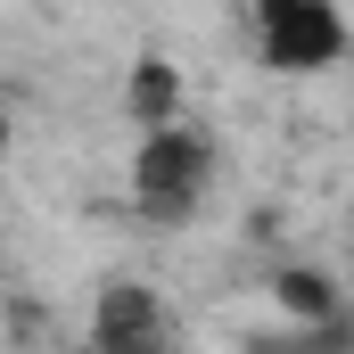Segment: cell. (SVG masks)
Segmentation results:
<instances>
[{"label": "cell", "instance_id": "obj_6", "mask_svg": "<svg viewBox=\"0 0 354 354\" xmlns=\"http://www.w3.org/2000/svg\"><path fill=\"white\" fill-rule=\"evenodd\" d=\"M248 354H354V322H330V330H256Z\"/></svg>", "mask_w": 354, "mask_h": 354}, {"label": "cell", "instance_id": "obj_8", "mask_svg": "<svg viewBox=\"0 0 354 354\" xmlns=\"http://www.w3.org/2000/svg\"><path fill=\"white\" fill-rule=\"evenodd\" d=\"M17 149V115H8V99H0V157Z\"/></svg>", "mask_w": 354, "mask_h": 354}, {"label": "cell", "instance_id": "obj_3", "mask_svg": "<svg viewBox=\"0 0 354 354\" xmlns=\"http://www.w3.org/2000/svg\"><path fill=\"white\" fill-rule=\"evenodd\" d=\"M248 25H256V58L272 75H330L354 41L330 0H256Z\"/></svg>", "mask_w": 354, "mask_h": 354}, {"label": "cell", "instance_id": "obj_5", "mask_svg": "<svg viewBox=\"0 0 354 354\" xmlns=\"http://www.w3.org/2000/svg\"><path fill=\"white\" fill-rule=\"evenodd\" d=\"M124 124L132 132H174V124H189V75H181V58H165V50H140L132 66H124Z\"/></svg>", "mask_w": 354, "mask_h": 354}, {"label": "cell", "instance_id": "obj_1", "mask_svg": "<svg viewBox=\"0 0 354 354\" xmlns=\"http://www.w3.org/2000/svg\"><path fill=\"white\" fill-rule=\"evenodd\" d=\"M223 174V149L206 124H174V132H140L132 157H124V189H132V214L140 223H189L206 206V189Z\"/></svg>", "mask_w": 354, "mask_h": 354}, {"label": "cell", "instance_id": "obj_2", "mask_svg": "<svg viewBox=\"0 0 354 354\" xmlns=\"http://www.w3.org/2000/svg\"><path fill=\"white\" fill-rule=\"evenodd\" d=\"M174 297L157 288V280H140V272H115V280H99V297H91V322H83V354H174Z\"/></svg>", "mask_w": 354, "mask_h": 354}, {"label": "cell", "instance_id": "obj_4", "mask_svg": "<svg viewBox=\"0 0 354 354\" xmlns=\"http://www.w3.org/2000/svg\"><path fill=\"white\" fill-rule=\"evenodd\" d=\"M264 305L280 313V330H330V322H346L338 272L305 264V256H272L264 264Z\"/></svg>", "mask_w": 354, "mask_h": 354}, {"label": "cell", "instance_id": "obj_7", "mask_svg": "<svg viewBox=\"0 0 354 354\" xmlns=\"http://www.w3.org/2000/svg\"><path fill=\"white\" fill-rule=\"evenodd\" d=\"M280 231H288V214H280V206H256V214H248V239H256V248H272Z\"/></svg>", "mask_w": 354, "mask_h": 354}]
</instances>
